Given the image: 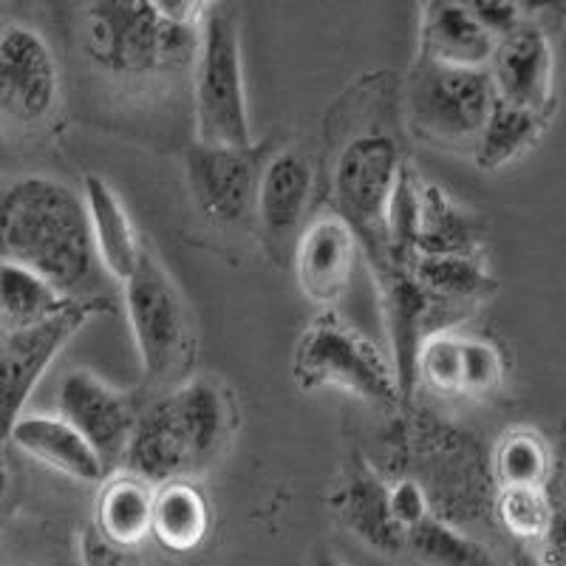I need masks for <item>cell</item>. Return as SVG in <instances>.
I'll use <instances>...</instances> for the list:
<instances>
[{
	"mask_svg": "<svg viewBox=\"0 0 566 566\" xmlns=\"http://www.w3.org/2000/svg\"><path fill=\"white\" fill-rule=\"evenodd\" d=\"M504 380L502 352L482 337L464 335V397H482Z\"/></svg>",
	"mask_w": 566,
	"mask_h": 566,
	"instance_id": "cell-31",
	"label": "cell"
},
{
	"mask_svg": "<svg viewBox=\"0 0 566 566\" xmlns=\"http://www.w3.org/2000/svg\"><path fill=\"white\" fill-rule=\"evenodd\" d=\"M57 413L88 439L108 473L123 464L139 419L128 394L116 391L88 368H74L57 388Z\"/></svg>",
	"mask_w": 566,
	"mask_h": 566,
	"instance_id": "cell-12",
	"label": "cell"
},
{
	"mask_svg": "<svg viewBox=\"0 0 566 566\" xmlns=\"http://www.w3.org/2000/svg\"><path fill=\"white\" fill-rule=\"evenodd\" d=\"M0 258L80 297L97 261L83 193L52 176H23L0 199Z\"/></svg>",
	"mask_w": 566,
	"mask_h": 566,
	"instance_id": "cell-2",
	"label": "cell"
},
{
	"mask_svg": "<svg viewBox=\"0 0 566 566\" xmlns=\"http://www.w3.org/2000/svg\"><path fill=\"white\" fill-rule=\"evenodd\" d=\"M413 374L439 397H464V335L442 328L424 337Z\"/></svg>",
	"mask_w": 566,
	"mask_h": 566,
	"instance_id": "cell-30",
	"label": "cell"
},
{
	"mask_svg": "<svg viewBox=\"0 0 566 566\" xmlns=\"http://www.w3.org/2000/svg\"><path fill=\"white\" fill-rule=\"evenodd\" d=\"M544 114L518 108L495 97L488 123L476 136V165L484 170H499L515 161L544 130Z\"/></svg>",
	"mask_w": 566,
	"mask_h": 566,
	"instance_id": "cell-26",
	"label": "cell"
},
{
	"mask_svg": "<svg viewBox=\"0 0 566 566\" xmlns=\"http://www.w3.org/2000/svg\"><path fill=\"white\" fill-rule=\"evenodd\" d=\"M386 479H413L428 495L431 513L459 530L495 522L493 459L482 439L431 408L406 406L377 439L368 459Z\"/></svg>",
	"mask_w": 566,
	"mask_h": 566,
	"instance_id": "cell-1",
	"label": "cell"
},
{
	"mask_svg": "<svg viewBox=\"0 0 566 566\" xmlns=\"http://www.w3.org/2000/svg\"><path fill=\"white\" fill-rule=\"evenodd\" d=\"M292 377L303 391H340L391 413L408 402L394 360L337 315H321L303 328L292 354Z\"/></svg>",
	"mask_w": 566,
	"mask_h": 566,
	"instance_id": "cell-5",
	"label": "cell"
},
{
	"mask_svg": "<svg viewBox=\"0 0 566 566\" xmlns=\"http://www.w3.org/2000/svg\"><path fill=\"white\" fill-rule=\"evenodd\" d=\"M125 286V312L150 386L174 377L187 354V310L174 277L145 250Z\"/></svg>",
	"mask_w": 566,
	"mask_h": 566,
	"instance_id": "cell-10",
	"label": "cell"
},
{
	"mask_svg": "<svg viewBox=\"0 0 566 566\" xmlns=\"http://www.w3.org/2000/svg\"><path fill=\"white\" fill-rule=\"evenodd\" d=\"M9 482H12V476H9V464L3 462V457H0V502L7 499Z\"/></svg>",
	"mask_w": 566,
	"mask_h": 566,
	"instance_id": "cell-39",
	"label": "cell"
},
{
	"mask_svg": "<svg viewBox=\"0 0 566 566\" xmlns=\"http://www.w3.org/2000/svg\"><path fill=\"white\" fill-rule=\"evenodd\" d=\"M459 3H462V7L468 9L495 40H504L507 34H513L515 29H522L524 23H530L522 14V9L513 7L510 0H459Z\"/></svg>",
	"mask_w": 566,
	"mask_h": 566,
	"instance_id": "cell-33",
	"label": "cell"
},
{
	"mask_svg": "<svg viewBox=\"0 0 566 566\" xmlns=\"http://www.w3.org/2000/svg\"><path fill=\"white\" fill-rule=\"evenodd\" d=\"M232 399L212 377L176 386L139 413L123 470L148 484L199 476L232 437Z\"/></svg>",
	"mask_w": 566,
	"mask_h": 566,
	"instance_id": "cell-3",
	"label": "cell"
},
{
	"mask_svg": "<svg viewBox=\"0 0 566 566\" xmlns=\"http://www.w3.org/2000/svg\"><path fill=\"white\" fill-rule=\"evenodd\" d=\"M14 566H34V564H14Z\"/></svg>",
	"mask_w": 566,
	"mask_h": 566,
	"instance_id": "cell-42",
	"label": "cell"
},
{
	"mask_svg": "<svg viewBox=\"0 0 566 566\" xmlns=\"http://www.w3.org/2000/svg\"><path fill=\"white\" fill-rule=\"evenodd\" d=\"M77 553L83 566H142L139 549L111 541L94 522L80 530Z\"/></svg>",
	"mask_w": 566,
	"mask_h": 566,
	"instance_id": "cell-32",
	"label": "cell"
},
{
	"mask_svg": "<svg viewBox=\"0 0 566 566\" xmlns=\"http://www.w3.org/2000/svg\"><path fill=\"white\" fill-rule=\"evenodd\" d=\"M0 156H3V139H0Z\"/></svg>",
	"mask_w": 566,
	"mask_h": 566,
	"instance_id": "cell-41",
	"label": "cell"
},
{
	"mask_svg": "<svg viewBox=\"0 0 566 566\" xmlns=\"http://www.w3.org/2000/svg\"><path fill=\"white\" fill-rule=\"evenodd\" d=\"M357 250H360L357 232L337 212L317 216L303 227L292 252V266L303 295L321 306L340 301L352 281Z\"/></svg>",
	"mask_w": 566,
	"mask_h": 566,
	"instance_id": "cell-17",
	"label": "cell"
},
{
	"mask_svg": "<svg viewBox=\"0 0 566 566\" xmlns=\"http://www.w3.org/2000/svg\"><path fill=\"white\" fill-rule=\"evenodd\" d=\"M495 103L488 69H457L417 57L408 83L411 125L433 142H476Z\"/></svg>",
	"mask_w": 566,
	"mask_h": 566,
	"instance_id": "cell-9",
	"label": "cell"
},
{
	"mask_svg": "<svg viewBox=\"0 0 566 566\" xmlns=\"http://www.w3.org/2000/svg\"><path fill=\"white\" fill-rule=\"evenodd\" d=\"M201 29L170 23L150 0H91L83 52L116 83H154L193 69Z\"/></svg>",
	"mask_w": 566,
	"mask_h": 566,
	"instance_id": "cell-4",
	"label": "cell"
},
{
	"mask_svg": "<svg viewBox=\"0 0 566 566\" xmlns=\"http://www.w3.org/2000/svg\"><path fill=\"white\" fill-rule=\"evenodd\" d=\"M328 507L363 547L386 558H402L408 533L394 518L391 482L368 459H348L328 493Z\"/></svg>",
	"mask_w": 566,
	"mask_h": 566,
	"instance_id": "cell-14",
	"label": "cell"
},
{
	"mask_svg": "<svg viewBox=\"0 0 566 566\" xmlns=\"http://www.w3.org/2000/svg\"><path fill=\"white\" fill-rule=\"evenodd\" d=\"M553 515L555 504L547 488H502L495 495V524L522 544L538 547Z\"/></svg>",
	"mask_w": 566,
	"mask_h": 566,
	"instance_id": "cell-29",
	"label": "cell"
},
{
	"mask_svg": "<svg viewBox=\"0 0 566 566\" xmlns=\"http://www.w3.org/2000/svg\"><path fill=\"white\" fill-rule=\"evenodd\" d=\"M535 558L541 566H566V504H555L553 524L535 547Z\"/></svg>",
	"mask_w": 566,
	"mask_h": 566,
	"instance_id": "cell-36",
	"label": "cell"
},
{
	"mask_svg": "<svg viewBox=\"0 0 566 566\" xmlns=\"http://www.w3.org/2000/svg\"><path fill=\"white\" fill-rule=\"evenodd\" d=\"M513 7L522 9L530 23L547 29V23H558L566 18V0H510Z\"/></svg>",
	"mask_w": 566,
	"mask_h": 566,
	"instance_id": "cell-37",
	"label": "cell"
},
{
	"mask_svg": "<svg viewBox=\"0 0 566 566\" xmlns=\"http://www.w3.org/2000/svg\"><path fill=\"white\" fill-rule=\"evenodd\" d=\"M190 199L207 221L235 227L255 210L258 165L252 148H221L193 142L185 154Z\"/></svg>",
	"mask_w": 566,
	"mask_h": 566,
	"instance_id": "cell-13",
	"label": "cell"
},
{
	"mask_svg": "<svg viewBox=\"0 0 566 566\" xmlns=\"http://www.w3.org/2000/svg\"><path fill=\"white\" fill-rule=\"evenodd\" d=\"M388 482H391V510L399 527L408 533L417 524H422L424 518H431L433 513L431 504H428V495L413 479H388Z\"/></svg>",
	"mask_w": 566,
	"mask_h": 566,
	"instance_id": "cell-34",
	"label": "cell"
},
{
	"mask_svg": "<svg viewBox=\"0 0 566 566\" xmlns=\"http://www.w3.org/2000/svg\"><path fill=\"white\" fill-rule=\"evenodd\" d=\"M402 179V156L388 134L354 136L335 165L337 216L371 252L374 266H382L391 255L388 219Z\"/></svg>",
	"mask_w": 566,
	"mask_h": 566,
	"instance_id": "cell-7",
	"label": "cell"
},
{
	"mask_svg": "<svg viewBox=\"0 0 566 566\" xmlns=\"http://www.w3.org/2000/svg\"><path fill=\"white\" fill-rule=\"evenodd\" d=\"M74 297L63 295L29 266L0 258V332H18L57 315Z\"/></svg>",
	"mask_w": 566,
	"mask_h": 566,
	"instance_id": "cell-23",
	"label": "cell"
},
{
	"mask_svg": "<svg viewBox=\"0 0 566 566\" xmlns=\"http://www.w3.org/2000/svg\"><path fill=\"white\" fill-rule=\"evenodd\" d=\"M312 190L315 168L301 150H283L264 165L258 179L255 219L270 255L292 258L310 210Z\"/></svg>",
	"mask_w": 566,
	"mask_h": 566,
	"instance_id": "cell-15",
	"label": "cell"
},
{
	"mask_svg": "<svg viewBox=\"0 0 566 566\" xmlns=\"http://www.w3.org/2000/svg\"><path fill=\"white\" fill-rule=\"evenodd\" d=\"M108 312L111 303L105 297H74L49 321L18 332H0V442H7L12 424L27 413L34 388L63 348L88 321Z\"/></svg>",
	"mask_w": 566,
	"mask_h": 566,
	"instance_id": "cell-8",
	"label": "cell"
},
{
	"mask_svg": "<svg viewBox=\"0 0 566 566\" xmlns=\"http://www.w3.org/2000/svg\"><path fill=\"white\" fill-rule=\"evenodd\" d=\"M210 502L190 479L159 484L154 495V538L176 555L199 549L210 535Z\"/></svg>",
	"mask_w": 566,
	"mask_h": 566,
	"instance_id": "cell-22",
	"label": "cell"
},
{
	"mask_svg": "<svg viewBox=\"0 0 566 566\" xmlns=\"http://www.w3.org/2000/svg\"><path fill=\"white\" fill-rule=\"evenodd\" d=\"M402 558L411 566H499L476 535L453 527L437 515L408 530Z\"/></svg>",
	"mask_w": 566,
	"mask_h": 566,
	"instance_id": "cell-25",
	"label": "cell"
},
{
	"mask_svg": "<svg viewBox=\"0 0 566 566\" xmlns=\"http://www.w3.org/2000/svg\"><path fill=\"white\" fill-rule=\"evenodd\" d=\"M156 488L128 470L111 473L99 488L94 524L123 547L139 549L142 541L154 535Z\"/></svg>",
	"mask_w": 566,
	"mask_h": 566,
	"instance_id": "cell-21",
	"label": "cell"
},
{
	"mask_svg": "<svg viewBox=\"0 0 566 566\" xmlns=\"http://www.w3.org/2000/svg\"><path fill=\"white\" fill-rule=\"evenodd\" d=\"M510 566H541V564H538V558H535V555L524 553V555H518V558H515Z\"/></svg>",
	"mask_w": 566,
	"mask_h": 566,
	"instance_id": "cell-40",
	"label": "cell"
},
{
	"mask_svg": "<svg viewBox=\"0 0 566 566\" xmlns=\"http://www.w3.org/2000/svg\"><path fill=\"white\" fill-rule=\"evenodd\" d=\"M411 272L444 306H468L493 292V277L476 255H417Z\"/></svg>",
	"mask_w": 566,
	"mask_h": 566,
	"instance_id": "cell-27",
	"label": "cell"
},
{
	"mask_svg": "<svg viewBox=\"0 0 566 566\" xmlns=\"http://www.w3.org/2000/svg\"><path fill=\"white\" fill-rule=\"evenodd\" d=\"M196 142L221 148H252L244 60L235 14L216 7L201 29L193 63Z\"/></svg>",
	"mask_w": 566,
	"mask_h": 566,
	"instance_id": "cell-6",
	"label": "cell"
},
{
	"mask_svg": "<svg viewBox=\"0 0 566 566\" xmlns=\"http://www.w3.org/2000/svg\"><path fill=\"white\" fill-rule=\"evenodd\" d=\"M499 40L459 0H422L419 57L457 69H490Z\"/></svg>",
	"mask_w": 566,
	"mask_h": 566,
	"instance_id": "cell-19",
	"label": "cell"
},
{
	"mask_svg": "<svg viewBox=\"0 0 566 566\" xmlns=\"http://www.w3.org/2000/svg\"><path fill=\"white\" fill-rule=\"evenodd\" d=\"M417 255H476V235L468 216L433 185L417 193Z\"/></svg>",
	"mask_w": 566,
	"mask_h": 566,
	"instance_id": "cell-24",
	"label": "cell"
},
{
	"mask_svg": "<svg viewBox=\"0 0 566 566\" xmlns=\"http://www.w3.org/2000/svg\"><path fill=\"white\" fill-rule=\"evenodd\" d=\"M60 105V65L52 45L27 23L0 29V119L40 128Z\"/></svg>",
	"mask_w": 566,
	"mask_h": 566,
	"instance_id": "cell-11",
	"label": "cell"
},
{
	"mask_svg": "<svg viewBox=\"0 0 566 566\" xmlns=\"http://www.w3.org/2000/svg\"><path fill=\"white\" fill-rule=\"evenodd\" d=\"M170 23L187 29H205L207 18L216 9V0H150Z\"/></svg>",
	"mask_w": 566,
	"mask_h": 566,
	"instance_id": "cell-35",
	"label": "cell"
},
{
	"mask_svg": "<svg viewBox=\"0 0 566 566\" xmlns=\"http://www.w3.org/2000/svg\"><path fill=\"white\" fill-rule=\"evenodd\" d=\"M493 459V479L502 488H547L553 457L547 442L535 431L515 428L490 453Z\"/></svg>",
	"mask_w": 566,
	"mask_h": 566,
	"instance_id": "cell-28",
	"label": "cell"
},
{
	"mask_svg": "<svg viewBox=\"0 0 566 566\" xmlns=\"http://www.w3.org/2000/svg\"><path fill=\"white\" fill-rule=\"evenodd\" d=\"M312 566H346V564H343V560L337 558V555H332V553H326V549H321V553L315 555V560H312Z\"/></svg>",
	"mask_w": 566,
	"mask_h": 566,
	"instance_id": "cell-38",
	"label": "cell"
},
{
	"mask_svg": "<svg viewBox=\"0 0 566 566\" xmlns=\"http://www.w3.org/2000/svg\"><path fill=\"white\" fill-rule=\"evenodd\" d=\"M83 201L85 210H88L91 239H94L99 266L111 277L125 283L139 266L145 247L136 235V227L125 210L123 199L103 176L88 174L83 179Z\"/></svg>",
	"mask_w": 566,
	"mask_h": 566,
	"instance_id": "cell-20",
	"label": "cell"
},
{
	"mask_svg": "<svg viewBox=\"0 0 566 566\" xmlns=\"http://www.w3.org/2000/svg\"><path fill=\"white\" fill-rule=\"evenodd\" d=\"M488 71L495 97L547 116L555 88V54L547 29L524 23L499 40Z\"/></svg>",
	"mask_w": 566,
	"mask_h": 566,
	"instance_id": "cell-16",
	"label": "cell"
},
{
	"mask_svg": "<svg viewBox=\"0 0 566 566\" xmlns=\"http://www.w3.org/2000/svg\"><path fill=\"white\" fill-rule=\"evenodd\" d=\"M9 442L43 468L83 484L111 476L88 439L60 413H23L9 431Z\"/></svg>",
	"mask_w": 566,
	"mask_h": 566,
	"instance_id": "cell-18",
	"label": "cell"
}]
</instances>
